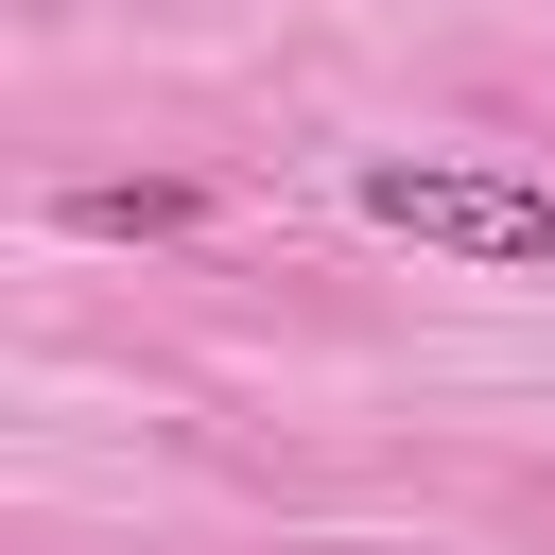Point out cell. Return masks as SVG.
<instances>
[{"label":"cell","mask_w":555,"mask_h":555,"mask_svg":"<svg viewBox=\"0 0 555 555\" xmlns=\"http://www.w3.org/2000/svg\"><path fill=\"white\" fill-rule=\"evenodd\" d=\"M364 225L434 243V260H503V278H555V191L538 173H486V156H364L347 173Z\"/></svg>","instance_id":"cell-1"},{"label":"cell","mask_w":555,"mask_h":555,"mask_svg":"<svg viewBox=\"0 0 555 555\" xmlns=\"http://www.w3.org/2000/svg\"><path fill=\"white\" fill-rule=\"evenodd\" d=\"M69 225H87V243H173V225H191V191H173V173H87V191H69Z\"/></svg>","instance_id":"cell-2"}]
</instances>
